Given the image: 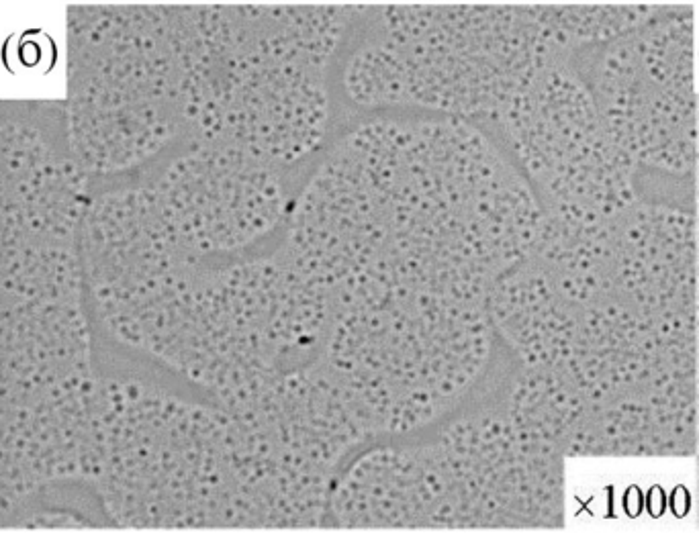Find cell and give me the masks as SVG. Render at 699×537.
I'll use <instances>...</instances> for the list:
<instances>
[{"mask_svg":"<svg viewBox=\"0 0 699 537\" xmlns=\"http://www.w3.org/2000/svg\"><path fill=\"white\" fill-rule=\"evenodd\" d=\"M495 341L487 307L440 297H366L332 305L317 364L375 437L452 415L483 378Z\"/></svg>","mask_w":699,"mask_h":537,"instance_id":"cell-7","label":"cell"},{"mask_svg":"<svg viewBox=\"0 0 699 537\" xmlns=\"http://www.w3.org/2000/svg\"><path fill=\"white\" fill-rule=\"evenodd\" d=\"M135 346L231 407L317 360L332 303L278 250L156 272L115 292Z\"/></svg>","mask_w":699,"mask_h":537,"instance_id":"cell-3","label":"cell"},{"mask_svg":"<svg viewBox=\"0 0 699 537\" xmlns=\"http://www.w3.org/2000/svg\"><path fill=\"white\" fill-rule=\"evenodd\" d=\"M293 476L332 491L346 458L377 439L340 384L317 360L225 407Z\"/></svg>","mask_w":699,"mask_h":537,"instance_id":"cell-9","label":"cell"},{"mask_svg":"<svg viewBox=\"0 0 699 537\" xmlns=\"http://www.w3.org/2000/svg\"><path fill=\"white\" fill-rule=\"evenodd\" d=\"M148 190L176 248L195 264L242 256L283 227L291 209L276 166L213 141L193 145Z\"/></svg>","mask_w":699,"mask_h":537,"instance_id":"cell-8","label":"cell"},{"mask_svg":"<svg viewBox=\"0 0 699 537\" xmlns=\"http://www.w3.org/2000/svg\"><path fill=\"white\" fill-rule=\"evenodd\" d=\"M346 62L342 84L362 109H422L495 123L536 74L548 33L534 9L385 5Z\"/></svg>","mask_w":699,"mask_h":537,"instance_id":"cell-6","label":"cell"},{"mask_svg":"<svg viewBox=\"0 0 699 537\" xmlns=\"http://www.w3.org/2000/svg\"><path fill=\"white\" fill-rule=\"evenodd\" d=\"M283 227L281 252L332 305L419 295L487 307L530 252L536 209L479 125L375 117L334 145Z\"/></svg>","mask_w":699,"mask_h":537,"instance_id":"cell-1","label":"cell"},{"mask_svg":"<svg viewBox=\"0 0 699 537\" xmlns=\"http://www.w3.org/2000/svg\"><path fill=\"white\" fill-rule=\"evenodd\" d=\"M364 5L168 7L178 99L199 141L281 168L330 129V70Z\"/></svg>","mask_w":699,"mask_h":537,"instance_id":"cell-2","label":"cell"},{"mask_svg":"<svg viewBox=\"0 0 699 537\" xmlns=\"http://www.w3.org/2000/svg\"><path fill=\"white\" fill-rule=\"evenodd\" d=\"M538 437L503 411L446 421L424 444L358 454L332 488L338 529H503L530 525L542 482Z\"/></svg>","mask_w":699,"mask_h":537,"instance_id":"cell-5","label":"cell"},{"mask_svg":"<svg viewBox=\"0 0 699 537\" xmlns=\"http://www.w3.org/2000/svg\"><path fill=\"white\" fill-rule=\"evenodd\" d=\"M129 517L168 529H315L332 491L293 476L236 415L133 388L121 403Z\"/></svg>","mask_w":699,"mask_h":537,"instance_id":"cell-4","label":"cell"}]
</instances>
